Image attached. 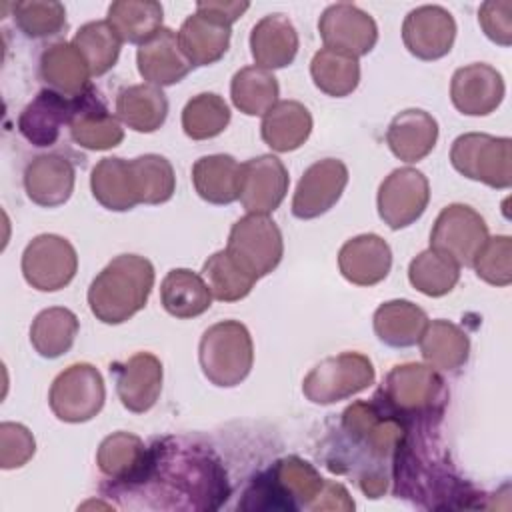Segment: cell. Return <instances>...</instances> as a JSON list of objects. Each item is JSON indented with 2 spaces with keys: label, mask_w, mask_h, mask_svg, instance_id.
I'll list each match as a JSON object with an SVG mask.
<instances>
[{
  "label": "cell",
  "mask_w": 512,
  "mask_h": 512,
  "mask_svg": "<svg viewBox=\"0 0 512 512\" xmlns=\"http://www.w3.org/2000/svg\"><path fill=\"white\" fill-rule=\"evenodd\" d=\"M90 188L96 202L112 212H126L140 204L130 160L118 156L102 158L92 168Z\"/></svg>",
  "instance_id": "obj_32"
},
{
  "label": "cell",
  "mask_w": 512,
  "mask_h": 512,
  "mask_svg": "<svg viewBox=\"0 0 512 512\" xmlns=\"http://www.w3.org/2000/svg\"><path fill=\"white\" fill-rule=\"evenodd\" d=\"M438 140V122L432 114L420 108L398 112L386 130L390 152L402 162H418L426 158Z\"/></svg>",
  "instance_id": "obj_26"
},
{
  "label": "cell",
  "mask_w": 512,
  "mask_h": 512,
  "mask_svg": "<svg viewBox=\"0 0 512 512\" xmlns=\"http://www.w3.org/2000/svg\"><path fill=\"white\" fill-rule=\"evenodd\" d=\"M278 94L276 76L260 66L240 68L230 84L232 102L246 116H264L278 102Z\"/></svg>",
  "instance_id": "obj_41"
},
{
  "label": "cell",
  "mask_w": 512,
  "mask_h": 512,
  "mask_svg": "<svg viewBox=\"0 0 512 512\" xmlns=\"http://www.w3.org/2000/svg\"><path fill=\"white\" fill-rule=\"evenodd\" d=\"M342 430L372 458L384 460L394 456L408 426L374 398L350 404L342 412Z\"/></svg>",
  "instance_id": "obj_11"
},
{
  "label": "cell",
  "mask_w": 512,
  "mask_h": 512,
  "mask_svg": "<svg viewBox=\"0 0 512 512\" xmlns=\"http://www.w3.org/2000/svg\"><path fill=\"white\" fill-rule=\"evenodd\" d=\"M136 64L146 84H154L158 88L180 82L194 68L180 48L178 32L170 28H162L138 48Z\"/></svg>",
  "instance_id": "obj_24"
},
{
  "label": "cell",
  "mask_w": 512,
  "mask_h": 512,
  "mask_svg": "<svg viewBox=\"0 0 512 512\" xmlns=\"http://www.w3.org/2000/svg\"><path fill=\"white\" fill-rule=\"evenodd\" d=\"M68 118L70 98L52 88H42L20 112L18 130L32 146L46 148L58 140L60 128L68 124Z\"/></svg>",
  "instance_id": "obj_27"
},
{
  "label": "cell",
  "mask_w": 512,
  "mask_h": 512,
  "mask_svg": "<svg viewBox=\"0 0 512 512\" xmlns=\"http://www.w3.org/2000/svg\"><path fill=\"white\" fill-rule=\"evenodd\" d=\"M68 128L72 140L86 150H110L124 140L118 118L98 98L90 86L76 98H70Z\"/></svg>",
  "instance_id": "obj_19"
},
{
  "label": "cell",
  "mask_w": 512,
  "mask_h": 512,
  "mask_svg": "<svg viewBox=\"0 0 512 512\" xmlns=\"http://www.w3.org/2000/svg\"><path fill=\"white\" fill-rule=\"evenodd\" d=\"M502 74L484 62L458 68L450 82V100L466 116H488L504 98Z\"/></svg>",
  "instance_id": "obj_20"
},
{
  "label": "cell",
  "mask_w": 512,
  "mask_h": 512,
  "mask_svg": "<svg viewBox=\"0 0 512 512\" xmlns=\"http://www.w3.org/2000/svg\"><path fill=\"white\" fill-rule=\"evenodd\" d=\"M340 274L356 286L382 282L392 268V250L378 234H360L342 244L338 252Z\"/></svg>",
  "instance_id": "obj_23"
},
{
  "label": "cell",
  "mask_w": 512,
  "mask_h": 512,
  "mask_svg": "<svg viewBox=\"0 0 512 512\" xmlns=\"http://www.w3.org/2000/svg\"><path fill=\"white\" fill-rule=\"evenodd\" d=\"M408 280L418 292L440 298L452 292V288L458 284L460 266L452 258L428 248L412 258L408 266Z\"/></svg>",
  "instance_id": "obj_44"
},
{
  "label": "cell",
  "mask_w": 512,
  "mask_h": 512,
  "mask_svg": "<svg viewBox=\"0 0 512 512\" xmlns=\"http://www.w3.org/2000/svg\"><path fill=\"white\" fill-rule=\"evenodd\" d=\"M314 86L332 98H344L358 88L360 62L356 56L332 48H320L310 62Z\"/></svg>",
  "instance_id": "obj_40"
},
{
  "label": "cell",
  "mask_w": 512,
  "mask_h": 512,
  "mask_svg": "<svg viewBox=\"0 0 512 512\" xmlns=\"http://www.w3.org/2000/svg\"><path fill=\"white\" fill-rule=\"evenodd\" d=\"M250 52L256 66L266 70L284 68L298 52V32L288 16L268 14L250 32Z\"/></svg>",
  "instance_id": "obj_28"
},
{
  "label": "cell",
  "mask_w": 512,
  "mask_h": 512,
  "mask_svg": "<svg viewBox=\"0 0 512 512\" xmlns=\"http://www.w3.org/2000/svg\"><path fill=\"white\" fill-rule=\"evenodd\" d=\"M96 464L100 472L114 484V490H130L144 476L148 448L136 434L114 432L100 442Z\"/></svg>",
  "instance_id": "obj_22"
},
{
  "label": "cell",
  "mask_w": 512,
  "mask_h": 512,
  "mask_svg": "<svg viewBox=\"0 0 512 512\" xmlns=\"http://www.w3.org/2000/svg\"><path fill=\"white\" fill-rule=\"evenodd\" d=\"M248 2H228V0H202L196 4V12L220 22V24H226V26H232L246 10H248Z\"/></svg>",
  "instance_id": "obj_52"
},
{
  "label": "cell",
  "mask_w": 512,
  "mask_h": 512,
  "mask_svg": "<svg viewBox=\"0 0 512 512\" xmlns=\"http://www.w3.org/2000/svg\"><path fill=\"white\" fill-rule=\"evenodd\" d=\"M148 488L158 508L216 510L230 494L226 470L218 456L204 446L164 438L148 448L142 480L130 488Z\"/></svg>",
  "instance_id": "obj_1"
},
{
  "label": "cell",
  "mask_w": 512,
  "mask_h": 512,
  "mask_svg": "<svg viewBox=\"0 0 512 512\" xmlns=\"http://www.w3.org/2000/svg\"><path fill=\"white\" fill-rule=\"evenodd\" d=\"M36 452V440L32 432L16 422L0 424V466L14 470L24 466Z\"/></svg>",
  "instance_id": "obj_49"
},
{
  "label": "cell",
  "mask_w": 512,
  "mask_h": 512,
  "mask_svg": "<svg viewBox=\"0 0 512 512\" xmlns=\"http://www.w3.org/2000/svg\"><path fill=\"white\" fill-rule=\"evenodd\" d=\"M118 118L134 132H156L168 116V98L154 84H134L116 96Z\"/></svg>",
  "instance_id": "obj_33"
},
{
  "label": "cell",
  "mask_w": 512,
  "mask_h": 512,
  "mask_svg": "<svg viewBox=\"0 0 512 512\" xmlns=\"http://www.w3.org/2000/svg\"><path fill=\"white\" fill-rule=\"evenodd\" d=\"M42 80L66 98H76L90 88V66L72 42H54L40 56Z\"/></svg>",
  "instance_id": "obj_29"
},
{
  "label": "cell",
  "mask_w": 512,
  "mask_h": 512,
  "mask_svg": "<svg viewBox=\"0 0 512 512\" xmlns=\"http://www.w3.org/2000/svg\"><path fill=\"white\" fill-rule=\"evenodd\" d=\"M16 26L28 38H48L66 26V8L56 0H22L12 4Z\"/></svg>",
  "instance_id": "obj_47"
},
{
  "label": "cell",
  "mask_w": 512,
  "mask_h": 512,
  "mask_svg": "<svg viewBox=\"0 0 512 512\" xmlns=\"http://www.w3.org/2000/svg\"><path fill=\"white\" fill-rule=\"evenodd\" d=\"M488 240L484 218L466 204H448L436 216L430 248L452 258L458 266H472L474 256Z\"/></svg>",
  "instance_id": "obj_13"
},
{
  "label": "cell",
  "mask_w": 512,
  "mask_h": 512,
  "mask_svg": "<svg viewBox=\"0 0 512 512\" xmlns=\"http://www.w3.org/2000/svg\"><path fill=\"white\" fill-rule=\"evenodd\" d=\"M392 472L394 494L422 508H472L480 496L452 470L436 442L414 436L410 426L392 456Z\"/></svg>",
  "instance_id": "obj_2"
},
{
  "label": "cell",
  "mask_w": 512,
  "mask_h": 512,
  "mask_svg": "<svg viewBox=\"0 0 512 512\" xmlns=\"http://www.w3.org/2000/svg\"><path fill=\"white\" fill-rule=\"evenodd\" d=\"M472 268L480 280L492 286H508L512 282V238L488 236L474 256Z\"/></svg>",
  "instance_id": "obj_48"
},
{
  "label": "cell",
  "mask_w": 512,
  "mask_h": 512,
  "mask_svg": "<svg viewBox=\"0 0 512 512\" xmlns=\"http://www.w3.org/2000/svg\"><path fill=\"white\" fill-rule=\"evenodd\" d=\"M204 376L220 388L238 386L252 370L254 344L248 328L238 320H222L204 330L198 344Z\"/></svg>",
  "instance_id": "obj_6"
},
{
  "label": "cell",
  "mask_w": 512,
  "mask_h": 512,
  "mask_svg": "<svg viewBox=\"0 0 512 512\" xmlns=\"http://www.w3.org/2000/svg\"><path fill=\"white\" fill-rule=\"evenodd\" d=\"M312 132V114L298 100H278L260 124L262 140L276 152L300 148Z\"/></svg>",
  "instance_id": "obj_30"
},
{
  "label": "cell",
  "mask_w": 512,
  "mask_h": 512,
  "mask_svg": "<svg viewBox=\"0 0 512 512\" xmlns=\"http://www.w3.org/2000/svg\"><path fill=\"white\" fill-rule=\"evenodd\" d=\"M456 38L454 16L436 4H424L408 12L402 22V42L406 50L420 60H438L446 56Z\"/></svg>",
  "instance_id": "obj_18"
},
{
  "label": "cell",
  "mask_w": 512,
  "mask_h": 512,
  "mask_svg": "<svg viewBox=\"0 0 512 512\" xmlns=\"http://www.w3.org/2000/svg\"><path fill=\"white\" fill-rule=\"evenodd\" d=\"M430 200L428 178L410 166L392 170L380 184L376 204L378 216L392 230L414 224Z\"/></svg>",
  "instance_id": "obj_14"
},
{
  "label": "cell",
  "mask_w": 512,
  "mask_h": 512,
  "mask_svg": "<svg viewBox=\"0 0 512 512\" xmlns=\"http://www.w3.org/2000/svg\"><path fill=\"white\" fill-rule=\"evenodd\" d=\"M78 270L74 246L58 234H38L22 252L24 280L40 292H56L72 282Z\"/></svg>",
  "instance_id": "obj_12"
},
{
  "label": "cell",
  "mask_w": 512,
  "mask_h": 512,
  "mask_svg": "<svg viewBox=\"0 0 512 512\" xmlns=\"http://www.w3.org/2000/svg\"><path fill=\"white\" fill-rule=\"evenodd\" d=\"M478 22L484 34L500 44H512V0H488L478 10Z\"/></svg>",
  "instance_id": "obj_50"
},
{
  "label": "cell",
  "mask_w": 512,
  "mask_h": 512,
  "mask_svg": "<svg viewBox=\"0 0 512 512\" xmlns=\"http://www.w3.org/2000/svg\"><path fill=\"white\" fill-rule=\"evenodd\" d=\"M106 388L98 368L78 362L62 370L48 394V404L54 416L62 422L80 424L92 420L104 406Z\"/></svg>",
  "instance_id": "obj_9"
},
{
  "label": "cell",
  "mask_w": 512,
  "mask_h": 512,
  "mask_svg": "<svg viewBox=\"0 0 512 512\" xmlns=\"http://www.w3.org/2000/svg\"><path fill=\"white\" fill-rule=\"evenodd\" d=\"M310 510L320 512V510H354V500L350 498L348 490L334 480H324V486L320 490V494L316 496V500L310 504Z\"/></svg>",
  "instance_id": "obj_51"
},
{
  "label": "cell",
  "mask_w": 512,
  "mask_h": 512,
  "mask_svg": "<svg viewBox=\"0 0 512 512\" xmlns=\"http://www.w3.org/2000/svg\"><path fill=\"white\" fill-rule=\"evenodd\" d=\"M192 184L198 196L210 204H232L238 200L240 164L230 154L202 156L192 166Z\"/></svg>",
  "instance_id": "obj_35"
},
{
  "label": "cell",
  "mask_w": 512,
  "mask_h": 512,
  "mask_svg": "<svg viewBox=\"0 0 512 512\" xmlns=\"http://www.w3.org/2000/svg\"><path fill=\"white\" fill-rule=\"evenodd\" d=\"M140 204L168 202L176 190L172 164L160 154H144L130 160Z\"/></svg>",
  "instance_id": "obj_46"
},
{
  "label": "cell",
  "mask_w": 512,
  "mask_h": 512,
  "mask_svg": "<svg viewBox=\"0 0 512 512\" xmlns=\"http://www.w3.org/2000/svg\"><path fill=\"white\" fill-rule=\"evenodd\" d=\"M72 44L88 62L92 76L106 74L118 62L122 48V40L108 20H94L80 26Z\"/></svg>",
  "instance_id": "obj_43"
},
{
  "label": "cell",
  "mask_w": 512,
  "mask_h": 512,
  "mask_svg": "<svg viewBox=\"0 0 512 512\" xmlns=\"http://www.w3.org/2000/svg\"><path fill=\"white\" fill-rule=\"evenodd\" d=\"M154 286V266L138 254L112 258L88 288V306L96 320L122 324L140 312Z\"/></svg>",
  "instance_id": "obj_3"
},
{
  "label": "cell",
  "mask_w": 512,
  "mask_h": 512,
  "mask_svg": "<svg viewBox=\"0 0 512 512\" xmlns=\"http://www.w3.org/2000/svg\"><path fill=\"white\" fill-rule=\"evenodd\" d=\"M74 178V166L66 156L40 154L24 170V190L34 204L56 208L72 196Z\"/></svg>",
  "instance_id": "obj_25"
},
{
  "label": "cell",
  "mask_w": 512,
  "mask_h": 512,
  "mask_svg": "<svg viewBox=\"0 0 512 512\" xmlns=\"http://www.w3.org/2000/svg\"><path fill=\"white\" fill-rule=\"evenodd\" d=\"M374 398L406 426L434 424L448 404V388L432 366L408 362L394 366L386 374Z\"/></svg>",
  "instance_id": "obj_4"
},
{
  "label": "cell",
  "mask_w": 512,
  "mask_h": 512,
  "mask_svg": "<svg viewBox=\"0 0 512 512\" xmlns=\"http://www.w3.org/2000/svg\"><path fill=\"white\" fill-rule=\"evenodd\" d=\"M226 252L246 272L262 278L270 274L282 260V232L266 214H246L234 222Z\"/></svg>",
  "instance_id": "obj_10"
},
{
  "label": "cell",
  "mask_w": 512,
  "mask_h": 512,
  "mask_svg": "<svg viewBox=\"0 0 512 512\" xmlns=\"http://www.w3.org/2000/svg\"><path fill=\"white\" fill-rule=\"evenodd\" d=\"M348 184V168L338 158H322L308 166L292 198V214L312 220L326 214L342 196Z\"/></svg>",
  "instance_id": "obj_17"
},
{
  "label": "cell",
  "mask_w": 512,
  "mask_h": 512,
  "mask_svg": "<svg viewBox=\"0 0 512 512\" xmlns=\"http://www.w3.org/2000/svg\"><path fill=\"white\" fill-rule=\"evenodd\" d=\"M160 302L170 316L186 320L210 308L212 292L200 274L188 268H174L160 284Z\"/></svg>",
  "instance_id": "obj_36"
},
{
  "label": "cell",
  "mask_w": 512,
  "mask_h": 512,
  "mask_svg": "<svg viewBox=\"0 0 512 512\" xmlns=\"http://www.w3.org/2000/svg\"><path fill=\"white\" fill-rule=\"evenodd\" d=\"M324 486L318 470L298 458L288 456L258 474L246 488L238 508L242 510H298L308 508Z\"/></svg>",
  "instance_id": "obj_5"
},
{
  "label": "cell",
  "mask_w": 512,
  "mask_h": 512,
  "mask_svg": "<svg viewBox=\"0 0 512 512\" xmlns=\"http://www.w3.org/2000/svg\"><path fill=\"white\" fill-rule=\"evenodd\" d=\"M376 372L368 356L342 352L318 362L302 380V392L312 404H334L374 384Z\"/></svg>",
  "instance_id": "obj_8"
},
{
  "label": "cell",
  "mask_w": 512,
  "mask_h": 512,
  "mask_svg": "<svg viewBox=\"0 0 512 512\" xmlns=\"http://www.w3.org/2000/svg\"><path fill=\"white\" fill-rule=\"evenodd\" d=\"M122 406L134 414L148 412L162 392V362L150 352H138L110 366Z\"/></svg>",
  "instance_id": "obj_21"
},
{
  "label": "cell",
  "mask_w": 512,
  "mask_h": 512,
  "mask_svg": "<svg viewBox=\"0 0 512 512\" xmlns=\"http://www.w3.org/2000/svg\"><path fill=\"white\" fill-rule=\"evenodd\" d=\"M162 4L154 0H116L108 6V22L122 42L144 44L162 30Z\"/></svg>",
  "instance_id": "obj_38"
},
{
  "label": "cell",
  "mask_w": 512,
  "mask_h": 512,
  "mask_svg": "<svg viewBox=\"0 0 512 512\" xmlns=\"http://www.w3.org/2000/svg\"><path fill=\"white\" fill-rule=\"evenodd\" d=\"M510 148L512 140L506 136L468 132L452 142L450 162L462 176L506 190L512 184Z\"/></svg>",
  "instance_id": "obj_7"
},
{
  "label": "cell",
  "mask_w": 512,
  "mask_h": 512,
  "mask_svg": "<svg viewBox=\"0 0 512 512\" xmlns=\"http://www.w3.org/2000/svg\"><path fill=\"white\" fill-rule=\"evenodd\" d=\"M230 36V26L200 12L190 14L178 30L180 48L192 66H210L218 62L228 52Z\"/></svg>",
  "instance_id": "obj_31"
},
{
  "label": "cell",
  "mask_w": 512,
  "mask_h": 512,
  "mask_svg": "<svg viewBox=\"0 0 512 512\" xmlns=\"http://www.w3.org/2000/svg\"><path fill=\"white\" fill-rule=\"evenodd\" d=\"M78 318L72 310L52 306L36 314L30 326V344L42 358L66 354L78 336Z\"/></svg>",
  "instance_id": "obj_39"
},
{
  "label": "cell",
  "mask_w": 512,
  "mask_h": 512,
  "mask_svg": "<svg viewBox=\"0 0 512 512\" xmlns=\"http://www.w3.org/2000/svg\"><path fill=\"white\" fill-rule=\"evenodd\" d=\"M374 332L380 342L392 348H410L418 344L426 324V312L410 300H390L374 312Z\"/></svg>",
  "instance_id": "obj_34"
},
{
  "label": "cell",
  "mask_w": 512,
  "mask_h": 512,
  "mask_svg": "<svg viewBox=\"0 0 512 512\" xmlns=\"http://www.w3.org/2000/svg\"><path fill=\"white\" fill-rule=\"evenodd\" d=\"M230 124V108L226 100L214 92H202L190 98L182 110L184 134L192 140H208L226 130Z\"/></svg>",
  "instance_id": "obj_45"
},
{
  "label": "cell",
  "mask_w": 512,
  "mask_h": 512,
  "mask_svg": "<svg viewBox=\"0 0 512 512\" xmlns=\"http://www.w3.org/2000/svg\"><path fill=\"white\" fill-rule=\"evenodd\" d=\"M202 278L206 280L212 298L220 302H236L250 294L256 284V276L246 272L228 252H214L202 266Z\"/></svg>",
  "instance_id": "obj_42"
},
{
  "label": "cell",
  "mask_w": 512,
  "mask_h": 512,
  "mask_svg": "<svg viewBox=\"0 0 512 512\" xmlns=\"http://www.w3.org/2000/svg\"><path fill=\"white\" fill-rule=\"evenodd\" d=\"M418 344L422 358L436 370L456 372L470 356L468 334L448 320L428 322Z\"/></svg>",
  "instance_id": "obj_37"
},
{
  "label": "cell",
  "mask_w": 512,
  "mask_h": 512,
  "mask_svg": "<svg viewBox=\"0 0 512 512\" xmlns=\"http://www.w3.org/2000/svg\"><path fill=\"white\" fill-rule=\"evenodd\" d=\"M318 32L326 48L356 58L372 52L378 42V26L374 18L350 2L330 4L318 20Z\"/></svg>",
  "instance_id": "obj_15"
},
{
  "label": "cell",
  "mask_w": 512,
  "mask_h": 512,
  "mask_svg": "<svg viewBox=\"0 0 512 512\" xmlns=\"http://www.w3.org/2000/svg\"><path fill=\"white\" fill-rule=\"evenodd\" d=\"M288 170L280 158L262 154L240 164L238 200L248 214L274 212L288 192Z\"/></svg>",
  "instance_id": "obj_16"
}]
</instances>
